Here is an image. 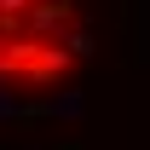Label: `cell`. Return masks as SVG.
I'll return each mask as SVG.
<instances>
[{
	"label": "cell",
	"mask_w": 150,
	"mask_h": 150,
	"mask_svg": "<svg viewBox=\"0 0 150 150\" xmlns=\"http://www.w3.org/2000/svg\"><path fill=\"white\" fill-rule=\"evenodd\" d=\"M81 0H0V87H52L75 69Z\"/></svg>",
	"instance_id": "1"
}]
</instances>
